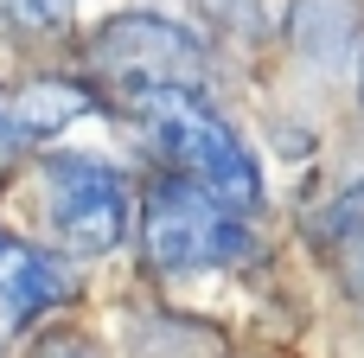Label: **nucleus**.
<instances>
[{
    "label": "nucleus",
    "instance_id": "obj_1",
    "mask_svg": "<svg viewBox=\"0 0 364 358\" xmlns=\"http://www.w3.org/2000/svg\"><path fill=\"white\" fill-rule=\"evenodd\" d=\"M250 218L256 211L218 199L211 186L154 167V179L141 186V218H134L141 263L160 282H198V275L237 269V263L256 256V224Z\"/></svg>",
    "mask_w": 364,
    "mask_h": 358
},
{
    "label": "nucleus",
    "instance_id": "obj_2",
    "mask_svg": "<svg viewBox=\"0 0 364 358\" xmlns=\"http://www.w3.org/2000/svg\"><path fill=\"white\" fill-rule=\"evenodd\" d=\"M128 109H134L147 154L166 173H186L243 211L262 205V167H256L250 141L205 102V90H147V96H128Z\"/></svg>",
    "mask_w": 364,
    "mask_h": 358
},
{
    "label": "nucleus",
    "instance_id": "obj_3",
    "mask_svg": "<svg viewBox=\"0 0 364 358\" xmlns=\"http://www.w3.org/2000/svg\"><path fill=\"white\" fill-rule=\"evenodd\" d=\"M26 186H32V211L51 231V243L77 263L115 256L141 218L134 179L102 154H38Z\"/></svg>",
    "mask_w": 364,
    "mask_h": 358
},
{
    "label": "nucleus",
    "instance_id": "obj_4",
    "mask_svg": "<svg viewBox=\"0 0 364 358\" xmlns=\"http://www.w3.org/2000/svg\"><path fill=\"white\" fill-rule=\"evenodd\" d=\"M83 64L122 90V96H147V90H198L205 83V45L192 26H179L173 13L154 6H122L109 13L90 38H83Z\"/></svg>",
    "mask_w": 364,
    "mask_h": 358
},
{
    "label": "nucleus",
    "instance_id": "obj_5",
    "mask_svg": "<svg viewBox=\"0 0 364 358\" xmlns=\"http://www.w3.org/2000/svg\"><path fill=\"white\" fill-rule=\"evenodd\" d=\"M70 288H77V282H70V269H64L51 250H38L32 237H13V231L0 224V339L26 333L38 314L64 307Z\"/></svg>",
    "mask_w": 364,
    "mask_h": 358
},
{
    "label": "nucleus",
    "instance_id": "obj_6",
    "mask_svg": "<svg viewBox=\"0 0 364 358\" xmlns=\"http://www.w3.org/2000/svg\"><path fill=\"white\" fill-rule=\"evenodd\" d=\"M83 109H96V96L70 77H38L6 102V135L19 147H51L70 122H83Z\"/></svg>",
    "mask_w": 364,
    "mask_h": 358
},
{
    "label": "nucleus",
    "instance_id": "obj_7",
    "mask_svg": "<svg viewBox=\"0 0 364 358\" xmlns=\"http://www.w3.org/2000/svg\"><path fill=\"white\" fill-rule=\"evenodd\" d=\"M364 13L352 0H294L288 6V38L314 58V64H352L358 58Z\"/></svg>",
    "mask_w": 364,
    "mask_h": 358
},
{
    "label": "nucleus",
    "instance_id": "obj_8",
    "mask_svg": "<svg viewBox=\"0 0 364 358\" xmlns=\"http://www.w3.org/2000/svg\"><path fill=\"white\" fill-rule=\"evenodd\" d=\"M320 243H326L339 282L364 301V179H358V186H346V192L320 211Z\"/></svg>",
    "mask_w": 364,
    "mask_h": 358
},
{
    "label": "nucleus",
    "instance_id": "obj_9",
    "mask_svg": "<svg viewBox=\"0 0 364 358\" xmlns=\"http://www.w3.org/2000/svg\"><path fill=\"white\" fill-rule=\"evenodd\" d=\"M45 358H96V352H90L83 339H51V346H45Z\"/></svg>",
    "mask_w": 364,
    "mask_h": 358
},
{
    "label": "nucleus",
    "instance_id": "obj_10",
    "mask_svg": "<svg viewBox=\"0 0 364 358\" xmlns=\"http://www.w3.org/2000/svg\"><path fill=\"white\" fill-rule=\"evenodd\" d=\"M38 6H45V13H51V19H64V13H70V6H77V0H38Z\"/></svg>",
    "mask_w": 364,
    "mask_h": 358
},
{
    "label": "nucleus",
    "instance_id": "obj_11",
    "mask_svg": "<svg viewBox=\"0 0 364 358\" xmlns=\"http://www.w3.org/2000/svg\"><path fill=\"white\" fill-rule=\"evenodd\" d=\"M358 83H364V70H358Z\"/></svg>",
    "mask_w": 364,
    "mask_h": 358
}]
</instances>
